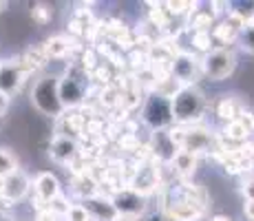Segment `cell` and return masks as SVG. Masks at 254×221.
<instances>
[{
	"label": "cell",
	"instance_id": "obj_16",
	"mask_svg": "<svg viewBox=\"0 0 254 221\" xmlns=\"http://www.w3.org/2000/svg\"><path fill=\"white\" fill-rule=\"evenodd\" d=\"M243 109H246V106H239V102L234 100L232 95H221L217 102H214V115L219 117L221 124H230V122H234L239 115H241Z\"/></svg>",
	"mask_w": 254,
	"mask_h": 221
},
{
	"label": "cell",
	"instance_id": "obj_15",
	"mask_svg": "<svg viewBox=\"0 0 254 221\" xmlns=\"http://www.w3.org/2000/svg\"><path fill=\"white\" fill-rule=\"evenodd\" d=\"M71 193L75 195L80 201L95 197V195H100V181H97L89 170L77 173V175H73V179H71Z\"/></svg>",
	"mask_w": 254,
	"mask_h": 221
},
{
	"label": "cell",
	"instance_id": "obj_17",
	"mask_svg": "<svg viewBox=\"0 0 254 221\" xmlns=\"http://www.w3.org/2000/svg\"><path fill=\"white\" fill-rule=\"evenodd\" d=\"M190 44L197 53L206 56L214 49V40H212V33L210 31H192V38H190Z\"/></svg>",
	"mask_w": 254,
	"mask_h": 221
},
{
	"label": "cell",
	"instance_id": "obj_10",
	"mask_svg": "<svg viewBox=\"0 0 254 221\" xmlns=\"http://www.w3.org/2000/svg\"><path fill=\"white\" fill-rule=\"evenodd\" d=\"M49 157H51L56 164L60 166H73V161L80 157V144H77L75 137L69 135H53L47 144Z\"/></svg>",
	"mask_w": 254,
	"mask_h": 221
},
{
	"label": "cell",
	"instance_id": "obj_27",
	"mask_svg": "<svg viewBox=\"0 0 254 221\" xmlns=\"http://www.w3.org/2000/svg\"><path fill=\"white\" fill-rule=\"evenodd\" d=\"M9 104H11V97H7V95H4V93H0V117H4V115H7Z\"/></svg>",
	"mask_w": 254,
	"mask_h": 221
},
{
	"label": "cell",
	"instance_id": "obj_1",
	"mask_svg": "<svg viewBox=\"0 0 254 221\" xmlns=\"http://www.w3.org/2000/svg\"><path fill=\"white\" fill-rule=\"evenodd\" d=\"M89 86L91 73L80 62H71L66 71L60 75V82H58V93H60V102L64 111L77 109L80 104H84L86 95H89Z\"/></svg>",
	"mask_w": 254,
	"mask_h": 221
},
{
	"label": "cell",
	"instance_id": "obj_11",
	"mask_svg": "<svg viewBox=\"0 0 254 221\" xmlns=\"http://www.w3.org/2000/svg\"><path fill=\"white\" fill-rule=\"evenodd\" d=\"M29 193H31V179H29V175L22 173V170H16L13 175L4 177L0 199L7 201V204H11L13 208H16V204H20Z\"/></svg>",
	"mask_w": 254,
	"mask_h": 221
},
{
	"label": "cell",
	"instance_id": "obj_31",
	"mask_svg": "<svg viewBox=\"0 0 254 221\" xmlns=\"http://www.w3.org/2000/svg\"><path fill=\"white\" fill-rule=\"evenodd\" d=\"M248 24H250V27H254V11H252V16H250V20H248Z\"/></svg>",
	"mask_w": 254,
	"mask_h": 221
},
{
	"label": "cell",
	"instance_id": "obj_8",
	"mask_svg": "<svg viewBox=\"0 0 254 221\" xmlns=\"http://www.w3.org/2000/svg\"><path fill=\"white\" fill-rule=\"evenodd\" d=\"M170 75L184 86L197 84V77L201 75V58H197L190 51H179L170 62Z\"/></svg>",
	"mask_w": 254,
	"mask_h": 221
},
{
	"label": "cell",
	"instance_id": "obj_2",
	"mask_svg": "<svg viewBox=\"0 0 254 221\" xmlns=\"http://www.w3.org/2000/svg\"><path fill=\"white\" fill-rule=\"evenodd\" d=\"M170 102H173L175 124H182V126L199 124V122L203 120V113H206V109H208L206 93H203L197 84L184 86Z\"/></svg>",
	"mask_w": 254,
	"mask_h": 221
},
{
	"label": "cell",
	"instance_id": "obj_22",
	"mask_svg": "<svg viewBox=\"0 0 254 221\" xmlns=\"http://www.w3.org/2000/svg\"><path fill=\"white\" fill-rule=\"evenodd\" d=\"M237 120L241 122L243 129H246V131L252 135V133H254V113H252V111H248V109H243V111H241V115H239Z\"/></svg>",
	"mask_w": 254,
	"mask_h": 221
},
{
	"label": "cell",
	"instance_id": "obj_24",
	"mask_svg": "<svg viewBox=\"0 0 254 221\" xmlns=\"http://www.w3.org/2000/svg\"><path fill=\"white\" fill-rule=\"evenodd\" d=\"M241 153L246 155V159L250 161L252 168H254V140H250L248 144H243V146H241Z\"/></svg>",
	"mask_w": 254,
	"mask_h": 221
},
{
	"label": "cell",
	"instance_id": "obj_25",
	"mask_svg": "<svg viewBox=\"0 0 254 221\" xmlns=\"http://www.w3.org/2000/svg\"><path fill=\"white\" fill-rule=\"evenodd\" d=\"M241 193L246 199H254V177H250V179H246V184L241 186Z\"/></svg>",
	"mask_w": 254,
	"mask_h": 221
},
{
	"label": "cell",
	"instance_id": "obj_5",
	"mask_svg": "<svg viewBox=\"0 0 254 221\" xmlns=\"http://www.w3.org/2000/svg\"><path fill=\"white\" fill-rule=\"evenodd\" d=\"M139 115H141V122H144L153 133L168 131L170 126L175 124L173 102L166 100V97H162V95H157V93H153V91L146 95Z\"/></svg>",
	"mask_w": 254,
	"mask_h": 221
},
{
	"label": "cell",
	"instance_id": "obj_4",
	"mask_svg": "<svg viewBox=\"0 0 254 221\" xmlns=\"http://www.w3.org/2000/svg\"><path fill=\"white\" fill-rule=\"evenodd\" d=\"M239 67L237 53L228 49H212L210 53L201 56V77L208 82H223L234 75Z\"/></svg>",
	"mask_w": 254,
	"mask_h": 221
},
{
	"label": "cell",
	"instance_id": "obj_7",
	"mask_svg": "<svg viewBox=\"0 0 254 221\" xmlns=\"http://www.w3.org/2000/svg\"><path fill=\"white\" fill-rule=\"evenodd\" d=\"M31 188H33L31 201L36 204V213L42 210V208H47L53 199L62 195L60 179H58V175L51 173V170H42V173H38L36 179L31 181Z\"/></svg>",
	"mask_w": 254,
	"mask_h": 221
},
{
	"label": "cell",
	"instance_id": "obj_30",
	"mask_svg": "<svg viewBox=\"0 0 254 221\" xmlns=\"http://www.w3.org/2000/svg\"><path fill=\"white\" fill-rule=\"evenodd\" d=\"M9 9V2H0V13H7Z\"/></svg>",
	"mask_w": 254,
	"mask_h": 221
},
{
	"label": "cell",
	"instance_id": "obj_18",
	"mask_svg": "<svg viewBox=\"0 0 254 221\" xmlns=\"http://www.w3.org/2000/svg\"><path fill=\"white\" fill-rule=\"evenodd\" d=\"M16 170H20L18 157L9 148H0V177H9L16 173Z\"/></svg>",
	"mask_w": 254,
	"mask_h": 221
},
{
	"label": "cell",
	"instance_id": "obj_19",
	"mask_svg": "<svg viewBox=\"0 0 254 221\" xmlns=\"http://www.w3.org/2000/svg\"><path fill=\"white\" fill-rule=\"evenodd\" d=\"M31 7V20L38 24V27H45V24L51 22L53 18V9H49V4L45 2H33L29 4Z\"/></svg>",
	"mask_w": 254,
	"mask_h": 221
},
{
	"label": "cell",
	"instance_id": "obj_12",
	"mask_svg": "<svg viewBox=\"0 0 254 221\" xmlns=\"http://www.w3.org/2000/svg\"><path fill=\"white\" fill-rule=\"evenodd\" d=\"M82 206L86 208L91 221H115L117 217V210L111 201L109 195H95V197H89V199H82L80 201Z\"/></svg>",
	"mask_w": 254,
	"mask_h": 221
},
{
	"label": "cell",
	"instance_id": "obj_3",
	"mask_svg": "<svg viewBox=\"0 0 254 221\" xmlns=\"http://www.w3.org/2000/svg\"><path fill=\"white\" fill-rule=\"evenodd\" d=\"M58 82H60V75H42L36 80V84L31 86V93H29L31 106L49 120H58L64 113L60 93H58Z\"/></svg>",
	"mask_w": 254,
	"mask_h": 221
},
{
	"label": "cell",
	"instance_id": "obj_26",
	"mask_svg": "<svg viewBox=\"0 0 254 221\" xmlns=\"http://www.w3.org/2000/svg\"><path fill=\"white\" fill-rule=\"evenodd\" d=\"M243 215H246L248 221H254V199L243 201Z\"/></svg>",
	"mask_w": 254,
	"mask_h": 221
},
{
	"label": "cell",
	"instance_id": "obj_14",
	"mask_svg": "<svg viewBox=\"0 0 254 221\" xmlns=\"http://www.w3.org/2000/svg\"><path fill=\"white\" fill-rule=\"evenodd\" d=\"M42 51H45L47 60H62V58H66L69 53L75 49V42H73L71 36H62V33H58V36H49L45 42L40 44Z\"/></svg>",
	"mask_w": 254,
	"mask_h": 221
},
{
	"label": "cell",
	"instance_id": "obj_32",
	"mask_svg": "<svg viewBox=\"0 0 254 221\" xmlns=\"http://www.w3.org/2000/svg\"><path fill=\"white\" fill-rule=\"evenodd\" d=\"M2 126H4V117H0V129H2Z\"/></svg>",
	"mask_w": 254,
	"mask_h": 221
},
{
	"label": "cell",
	"instance_id": "obj_23",
	"mask_svg": "<svg viewBox=\"0 0 254 221\" xmlns=\"http://www.w3.org/2000/svg\"><path fill=\"white\" fill-rule=\"evenodd\" d=\"M141 221H168L166 219V215H164V210L159 208V210H153L148 206V210H146V215L141 217Z\"/></svg>",
	"mask_w": 254,
	"mask_h": 221
},
{
	"label": "cell",
	"instance_id": "obj_28",
	"mask_svg": "<svg viewBox=\"0 0 254 221\" xmlns=\"http://www.w3.org/2000/svg\"><path fill=\"white\" fill-rule=\"evenodd\" d=\"M115 221H141L139 217H130V215H117Z\"/></svg>",
	"mask_w": 254,
	"mask_h": 221
},
{
	"label": "cell",
	"instance_id": "obj_13",
	"mask_svg": "<svg viewBox=\"0 0 254 221\" xmlns=\"http://www.w3.org/2000/svg\"><path fill=\"white\" fill-rule=\"evenodd\" d=\"M197 166H199V157L188 153V150H177L175 157L170 159L168 168H173V173L177 175L179 181H190L197 173Z\"/></svg>",
	"mask_w": 254,
	"mask_h": 221
},
{
	"label": "cell",
	"instance_id": "obj_6",
	"mask_svg": "<svg viewBox=\"0 0 254 221\" xmlns=\"http://www.w3.org/2000/svg\"><path fill=\"white\" fill-rule=\"evenodd\" d=\"M33 73V69L24 62V58H13V60H0V93L7 97H13L27 82V77Z\"/></svg>",
	"mask_w": 254,
	"mask_h": 221
},
{
	"label": "cell",
	"instance_id": "obj_9",
	"mask_svg": "<svg viewBox=\"0 0 254 221\" xmlns=\"http://www.w3.org/2000/svg\"><path fill=\"white\" fill-rule=\"evenodd\" d=\"M111 201H113L117 215H130V217H144L146 210H148V199L137 195L130 188H117L113 195H109Z\"/></svg>",
	"mask_w": 254,
	"mask_h": 221
},
{
	"label": "cell",
	"instance_id": "obj_29",
	"mask_svg": "<svg viewBox=\"0 0 254 221\" xmlns=\"http://www.w3.org/2000/svg\"><path fill=\"white\" fill-rule=\"evenodd\" d=\"M210 221H234V219L230 217V215H214Z\"/></svg>",
	"mask_w": 254,
	"mask_h": 221
},
{
	"label": "cell",
	"instance_id": "obj_21",
	"mask_svg": "<svg viewBox=\"0 0 254 221\" xmlns=\"http://www.w3.org/2000/svg\"><path fill=\"white\" fill-rule=\"evenodd\" d=\"M62 221H91V217H89L86 208L80 204V201H71L69 210H66V215H64Z\"/></svg>",
	"mask_w": 254,
	"mask_h": 221
},
{
	"label": "cell",
	"instance_id": "obj_20",
	"mask_svg": "<svg viewBox=\"0 0 254 221\" xmlns=\"http://www.w3.org/2000/svg\"><path fill=\"white\" fill-rule=\"evenodd\" d=\"M237 44H239V47H241L246 53H250V56H254V27H250V24H246V27L241 29V33H239Z\"/></svg>",
	"mask_w": 254,
	"mask_h": 221
}]
</instances>
